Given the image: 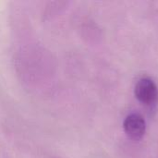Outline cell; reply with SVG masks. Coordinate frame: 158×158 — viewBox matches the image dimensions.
Masks as SVG:
<instances>
[{
    "mask_svg": "<svg viewBox=\"0 0 158 158\" xmlns=\"http://www.w3.org/2000/svg\"><path fill=\"white\" fill-rule=\"evenodd\" d=\"M123 128L126 134L132 140H141L145 133V121L144 118L139 114L129 115L123 123Z\"/></svg>",
    "mask_w": 158,
    "mask_h": 158,
    "instance_id": "7a4b0ae2",
    "label": "cell"
},
{
    "mask_svg": "<svg viewBox=\"0 0 158 158\" xmlns=\"http://www.w3.org/2000/svg\"><path fill=\"white\" fill-rule=\"evenodd\" d=\"M136 98L143 104L152 106L158 100V88L156 84L149 78L140 79L134 88Z\"/></svg>",
    "mask_w": 158,
    "mask_h": 158,
    "instance_id": "6da1fadb",
    "label": "cell"
}]
</instances>
